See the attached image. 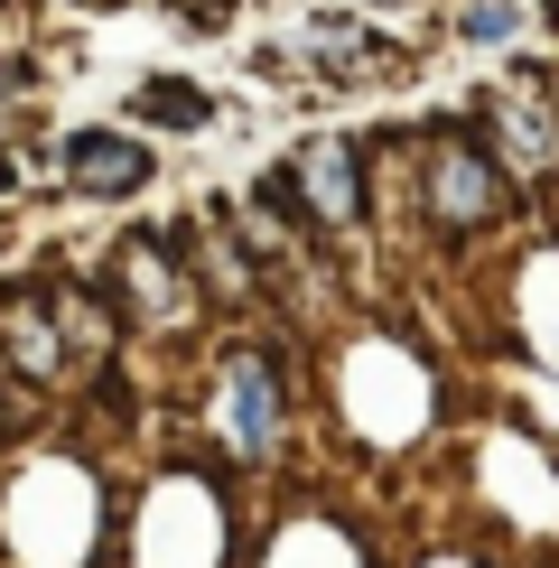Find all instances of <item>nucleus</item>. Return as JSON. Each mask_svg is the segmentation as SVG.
Here are the masks:
<instances>
[{"mask_svg":"<svg viewBox=\"0 0 559 568\" xmlns=\"http://www.w3.org/2000/svg\"><path fill=\"white\" fill-rule=\"evenodd\" d=\"M122 354V317H112L103 280L38 262L29 280H0V364L19 392H93Z\"/></svg>","mask_w":559,"mask_h":568,"instance_id":"obj_1","label":"nucleus"},{"mask_svg":"<svg viewBox=\"0 0 559 568\" xmlns=\"http://www.w3.org/2000/svg\"><path fill=\"white\" fill-rule=\"evenodd\" d=\"M383 150L402 159V215L429 233V243H495V233L522 215V186L495 150H485V131L466 122V112H429L419 131H383Z\"/></svg>","mask_w":559,"mask_h":568,"instance_id":"obj_2","label":"nucleus"},{"mask_svg":"<svg viewBox=\"0 0 559 568\" xmlns=\"http://www.w3.org/2000/svg\"><path fill=\"white\" fill-rule=\"evenodd\" d=\"M243 205L271 215V224H289V233H308V243H326V252H345L364 233V215H373V140L298 131L289 150L243 186Z\"/></svg>","mask_w":559,"mask_h":568,"instance_id":"obj_3","label":"nucleus"},{"mask_svg":"<svg viewBox=\"0 0 559 568\" xmlns=\"http://www.w3.org/2000/svg\"><path fill=\"white\" fill-rule=\"evenodd\" d=\"M298 429V400H289V354L262 336H233L215 364H205V438L224 447L233 466H280Z\"/></svg>","mask_w":559,"mask_h":568,"instance_id":"obj_4","label":"nucleus"},{"mask_svg":"<svg viewBox=\"0 0 559 568\" xmlns=\"http://www.w3.org/2000/svg\"><path fill=\"white\" fill-rule=\"evenodd\" d=\"M103 298L122 307V336H131V326H140V336H196V317H205V290H196V271H186V252H177L169 224L112 233Z\"/></svg>","mask_w":559,"mask_h":568,"instance_id":"obj_5","label":"nucleus"},{"mask_svg":"<svg viewBox=\"0 0 559 568\" xmlns=\"http://www.w3.org/2000/svg\"><path fill=\"white\" fill-rule=\"evenodd\" d=\"M57 178L75 186V196H93V205H122V196H140V186L159 178V150L150 140H131V131H65L57 140Z\"/></svg>","mask_w":559,"mask_h":568,"instance_id":"obj_6","label":"nucleus"},{"mask_svg":"<svg viewBox=\"0 0 559 568\" xmlns=\"http://www.w3.org/2000/svg\"><path fill=\"white\" fill-rule=\"evenodd\" d=\"M289 65H317V84L355 93V84H392V75H402V47L373 38L364 19H336V10H326V19H308V29H298Z\"/></svg>","mask_w":559,"mask_h":568,"instance_id":"obj_7","label":"nucleus"},{"mask_svg":"<svg viewBox=\"0 0 559 568\" xmlns=\"http://www.w3.org/2000/svg\"><path fill=\"white\" fill-rule=\"evenodd\" d=\"M122 122L131 131H186V140H196L205 122H215V93H205L196 75H140L122 93Z\"/></svg>","mask_w":559,"mask_h":568,"instance_id":"obj_8","label":"nucleus"},{"mask_svg":"<svg viewBox=\"0 0 559 568\" xmlns=\"http://www.w3.org/2000/svg\"><path fill=\"white\" fill-rule=\"evenodd\" d=\"M522 0H457V38L466 47H512V38H522Z\"/></svg>","mask_w":559,"mask_h":568,"instance_id":"obj_9","label":"nucleus"},{"mask_svg":"<svg viewBox=\"0 0 559 568\" xmlns=\"http://www.w3.org/2000/svg\"><path fill=\"white\" fill-rule=\"evenodd\" d=\"M29 419H38V400L10 383V364H0V447H19V438H29Z\"/></svg>","mask_w":559,"mask_h":568,"instance_id":"obj_10","label":"nucleus"},{"mask_svg":"<svg viewBox=\"0 0 559 568\" xmlns=\"http://www.w3.org/2000/svg\"><path fill=\"white\" fill-rule=\"evenodd\" d=\"M19 178H29V169H19V159H0V196H10V186H19Z\"/></svg>","mask_w":559,"mask_h":568,"instance_id":"obj_11","label":"nucleus"},{"mask_svg":"<svg viewBox=\"0 0 559 568\" xmlns=\"http://www.w3.org/2000/svg\"><path fill=\"white\" fill-rule=\"evenodd\" d=\"M0 252H10V224H0Z\"/></svg>","mask_w":559,"mask_h":568,"instance_id":"obj_12","label":"nucleus"}]
</instances>
